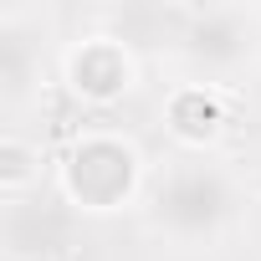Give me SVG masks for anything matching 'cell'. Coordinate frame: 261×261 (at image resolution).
<instances>
[{
    "instance_id": "obj_1",
    "label": "cell",
    "mask_w": 261,
    "mask_h": 261,
    "mask_svg": "<svg viewBox=\"0 0 261 261\" xmlns=\"http://www.w3.org/2000/svg\"><path fill=\"white\" fill-rule=\"evenodd\" d=\"M236 205H241L236 179L205 154H179L149 179V220L179 251L215 246L230 230Z\"/></svg>"
},
{
    "instance_id": "obj_3",
    "label": "cell",
    "mask_w": 261,
    "mask_h": 261,
    "mask_svg": "<svg viewBox=\"0 0 261 261\" xmlns=\"http://www.w3.org/2000/svg\"><path fill=\"white\" fill-rule=\"evenodd\" d=\"M256 51V16L241 6H210L195 11L179 31V62L190 67V82L225 87Z\"/></svg>"
},
{
    "instance_id": "obj_5",
    "label": "cell",
    "mask_w": 261,
    "mask_h": 261,
    "mask_svg": "<svg viewBox=\"0 0 261 261\" xmlns=\"http://www.w3.org/2000/svg\"><path fill=\"white\" fill-rule=\"evenodd\" d=\"M164 123H169V134L179 139L185 154H205L220 134H225V97L205 82H179L169 92V108H164Z\"/></svg>"
},
{
    "instance_id": "obj_4",
    "label": "cell",
    "mask_w": 261,
    "mask_h": 261,
    "mask_svg": "<svg viewBox=\"0 0 261 261\" xmlns=\"http://www.w3.org/2000/svg\"><path fill=\"white\" fill-rule=\"evenodd\" d=\"M62 72H67V87L82 102H92V108H108V102H118L128 87H134V57H128V46L113 41V36L77 41L67 51V67Z\"/></svg>"
},
{
    "instance_id": "obj_2",
    "label": "cell",
    "mask_w": 261,
    "mask_h": 261,
    "mask_svg": "<svg viewBox=\"0 0 261 261\" xmlns=\"http://www.w3.org/2000/svg\"><path fill=\"white\" fill-rule=\"evenodd\" d=\"M57 185H62L67 205H77L87 215H113V210L134 205L149 190V169H144V154L123 134L92 128V134H82L67 149V159L57 164Z\"/></svg>"
},
{
    "instance_id": "obj_6",
    "label": "cell",
    "mask_w": 261,
    "mask_h": 261,
    "mask_svg": "<svg viewBox=\"0 0 261 261\" xmlns=\"http://www.w3.org/2000/svg\"><path fill=\"white\" fill-rule=\"evenodd\" d=\"M36 179H41V149L26 144L21 134H6V144H0V190L16 200V195H26Z\"/></svg>"
}]
</instances>
